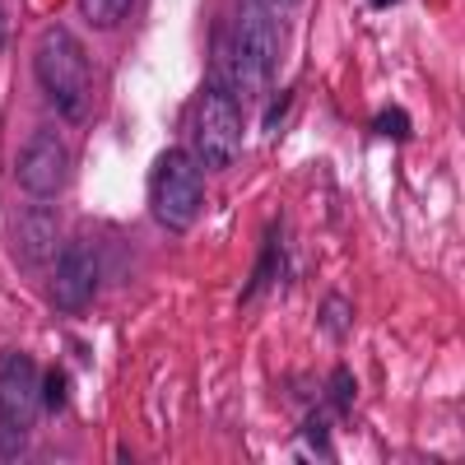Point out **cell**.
<instances>
[{
    "label": "cell",
    "instance_id": "cell-1",
    "mask_svg": "<svg viewBox=\"0 0 465 465\" xmlns=\"http://www.w3.org/2000/svg\"><path fill=\"white\" fill-rule=\"evenodd\" d=\"M280 65V19H275V0H242L238 24L223 33V70H228V89L238 84L247 94H261L275 80Z\"/></svg>",
    "mask_w": 465,
    "mask_h": 465
},
{
    "label": "cell",
    "instance_id": "cell-2",
    "mask_svg": "<svg viewBox=\"0 0 465 465\" xmlns=\"http://www.w3.org/2000/svg\"><path fill=\"white\" fill-rule=\"evenodd\" d=\"M33 70H37V84H43L47 103L65 116V122L80 126L89 116V103H94V80H89L84 47L74 43L65 28H47L43 37H37Z\"/></svg>",
    "mask_w": 465,
    "mask_h": 465
},
{
    "label": "cell",
    "instance_id": "cell-3",
    "mask_svg": "<svg viewBox=\"0 0 465 465\" xmlns=\"http://www.w3.org/2000/svg\"><path fill=\"white\" fill-rule=\"evenodd\" d=\"M205 205V173H201V159L191 149H163L159 163L149 173V210L163 228L182 232L196 223Z\"/></svg>",
    "mask_w": 465,
    "mask_h": 465
},
{
    "label": "cell",
    "instance_id": "cell-4",
    "mask_svg": "<svg viewBox=\"0 0 465 465\" xmlns=\"http://www.w3.org/2000/svg\"><path fill=\"white\" fill-rule=\"evenodd\" d=\"M242 149V107H238V94L228 84H205L201 98H196V159L201 168H232Z\"/></svg>",
    "mask_w": 465,
    "mask_h": 465
},
{
    "label": "cell",
    "instance_id": "cell-5",
    "mask_svg": "<svg viewBox=\"0 0 465 465\" xmlns=\"http://www.w3.org/2000/svg\"><path fill=\"white\" fill-rule=\"evenodd\" d=\"M43 410V386H37V368L28 354H0V442L5 456L19 451L28 429Z\"/></svg>",
    "mask_w": 465,
    "mask_h": 465
},
{
    "label": "cell",
    "instance_id": "cell-6",
    "mask_svg": "<svg viewBox=\"0 0 465 465\" xmlns=\"http://www.w3.org/2000/svg\"><path fill=\"white\" fill-rule=\"evenodd\" d=\"M15 173H19V186L28 191L33 201H52L56 191L65 186V173H70V153H65L61 135L56 131H37L24 144Z\"/></svg>",
    "mask_w": 465,
    "mask_h": 465
},
{
    "label": "cell",
    "instance_id": "cell-7",
    "mask_svg": "<svg viewBox=\"0 0 465 465\" xmlns=\"http://www.w3.org/2000/svg\"><path fill=\"white\" fill-rule=\"evenodd\" d=\"M98 289V256L84 242H70L52 261V298L61 312H80Z\"/></svg>",
    "mask_w": 465,
    "mask_h": 465
},
{
    "label": "cell",
    "instance_id": "cell-8",
    "mask_svg": "<svg viewBox=\"0 0 465 465\" xmlns=\"http://www.w3.org/2000/svg\"><path fill=\"white\" fill-rule=\"evenodd\" d=\"M19 252H24V261H47V256H56V214H52V210H28V214H19Z\"/></svg>",
    "mask_w": 465,
    "mask_h": 465
},
{
    "label": "cell",
    "instance_id": "cell-9",
    "mask_svg": "<svg viewBox=\"0 0 465 465\" xmlns=\"http://www.w3.org/2000/svg\"><path fill=\"white\" fill-rule=\"evenodd\" d=\"M135 0H80V15L89 28H116L126 15H131Z\"/></svg>",
    "mask_w": 465,
    "mask_h": 465
},
{
    "label": "cell",
    "instance_id": "cell-10",
    "mask_svg": "<svg viewBox=\"0 0 465 465\" xmlns=\"http://www.w3.org/2000/svg\"><path fill=\"white\" fill-rule=\"evenodd\" d=\"M322 335L326 340H344L349 335V326H354V307H349V298H340V293H331L326 302H322Z\"/></svg>",
    "mask_w": 465,
    "mask_h": 465
},
{
    "label": "cell",
    "instance_id": "cell-11",
    "mask_svg": "<svg viewBox=\"0 0 465 465\" xmlns=\"http://www.w3.org/2000/svg\"><path fill=\"white\" fill-rule=\"evenodd\" d=\"M377 131H381V135H410L405 112H401V107H386V112L377 116Z\"/></svg>",
    "mask_w": 465,
    "mask_h": 465
},
{
    "label": "cell",
    "instance_id": "cell-12",
    "mask_svg": "<svg viewBox=\"0 0 465 465\" xmlns=\"http://www.w3.org/2000/svg\"><path fill=\"white\" fill-rule=\"evenodd\" d=\"M61 405H65V377H61V372H47V396H43V410H52V414H56Z\"/></svg>",
    "mask_w": 465,
    "mask_h": 465
},
{
    "label": "cell",
    "instance_id": "cell-13",
    "mask_svg": "<svg viewBox=\"0 0 465 465\" xmlns=\"http://www.w3.org/2000/svg\"><path fill=\"white\" fill-rule=\"evenodd\" d=\"M331 391H340V405H349V401H354V381H349V368H335Z\"/></svg>",
    "mask_w": 465,
    "mask_h": 465
},
{
    "label": "cell",
    "instance_id": "cell-14",
    "mask_svg": "<svg viewBox=\"0 0 465 465\" xmlns=\"http://www.w3.org/2000/svg\"><path fill=\"white\" fill-rule=\"evenodd\" d=\"M307 442H312V456H326V429H322L317 419L307 423Z\"/></svg>",
    "mask_w": 465,
    "mask_h": 465
},
{
    "label": "cell",
    "instance_id": "cell-15",
    "mask_svg": "<svg viewBox=\"0 0 465 465\" xmlns=\"http://www.w3.org/2000/svg\"><path fill=\"white\" fill-rule=\"evenodd\" d=\"M10 28H15V19H10V0H0V47H10Z\"/></svg>",
    "mask_w": 465,
    "mask_h": 465
},
{
    "label": "cell",
    "instance_id": "cell-16",
    "mask_svg": "<svg viewBox=\"0 0 465 465\" xmlns=\"http://www.w3.org/2000/svg\"><path fill=\"white\" fill-rule=\"evenodd\" d=\"M368 5H377V10H386V5H396V0H368Z\"/></svg>",
    "mask_w": 465,
    "mask_h": 465
},
{
    "label": "cell",
    "instance_id": "cell-17",
    "mask_svg": "<svg viewBox=\"0 0 465 465\" xmlns=\"http://www.w3.org/2000/svg\"><path fill=\"white\" fill-rule=\"evenodd\" d=\"M275 5H298V0H275Z\"/></svg>",
    "mask_w": 465,
    "mask_h": 465
}]
</instances>
